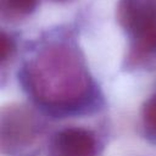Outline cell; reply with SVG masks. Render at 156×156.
<instances>
[{"label": "cell", "instance_id": "5b68a950", "mask_svg": "<svg viewBox=\"0 0 156 156\" xmlns=\"http://www.w3.org/2000/svg\"><path fill=\"white\" fill-rule=\"evenodd\" d=\"M143 122L146 133L156 138V95L145 102L143 107Z\"/></svg>", "mask_w": 156, "mask_h": 156}, {"label": "cell", "instance_id": "3957f363", "mask_svg": "<svg viewBox=\"0 0 156 156\" xmlns=\"http://www.w3.org/2000/svg\"><path fill=\"white\" fill-rule=\"evenodd\" d=\"M34 132V122L30 113L20 107L10 108L1 119V146L10 151L23 147L30 143Z\"/></svg>", "mask_w": 156, "mask_h": 156}, {"label": "cell", "instance_id": "7a4b0ae2", "mask_svg": "<svg viewBox=\"0 0 156 156\" xmlns=\"http://www.w3.org/2000/svg\"><path fill=\"white\" fill-rule=\"evenodd\" d=\"M117 21L138 40L149 35L156 29V0H118Z\"/></svg>", "mask_w": 156, "mask_h": 156}, {"label": "cell", "instance_id": "8992f818", "mask_svg": "<svg viewBox=\"0 0 156 156\" xmlns=\"http://www.w3.org/2000/svg\"><path fill=\"white\" fill-rule=\"evenodd\" d=\"M4 5L13 15L27 16L35 10L38 0H4Z\"/></svg>", "mask_w": 156, "mask_h": 156}, {"label": "cell", "instance_id": "ba28073f", "mask_svg": "<svg viewBox=\"0 0 156 156\" xmlns=\"http://www.w3.org/2000/svg\"><path fill=\"white\" fill-rule=\"evenodd\" d=\"M55 1H66V0H55Z\"/></svg>", "mask_w": 156, "mask_h": 156}, {"label": "cell", "instance_id": "277c9868", "mask_svg": "<svg viewBox=\"0 0 156 156\" xmlns=\"http://www.w3.org/2000/svg\"><path fill=\"white\" fill-rule=\"evenodd\" d=\"M55 156H95V135L84 128H66L60 130L54 139Z\"/></svg>", "mask_w": 156, "mask_h": 156}, {"label": "cell", "instance_id": "6da1fadb", "mask_svg": "<svg viewBox=\"0 0 156 156\" xmlns=\"http://www.w3.org/2000/svg\"><path fill=\"white\" fill-rule=\"evenodd\" d=\"M30 90L41 104L54 110H76L90 94L89 77L69 52L58 50L44 55L28 68Z\"/></svg>", "mask_w": 156, "mask_h": 156}, {"label": "cell", "instance_id": "52a82bcc", "mask_svg": "<svg viewBox=\"0 0 156 156\" xmlns=\"http://www.w3.org/2000/svg\"><path fill=\"white\" fill-rule=\"evenodd\" d=\"M15 51V43L6 33H1L0 35V58L1 62L5 63Z\"/></svg>", "mask_w": 156, "mask_h": 156}]
</instances>
